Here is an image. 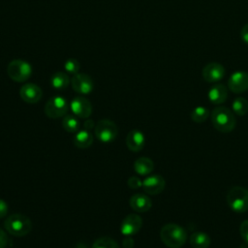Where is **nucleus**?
Instances as JSON below:
<instances>
[{
	"label": "nucleus",
	"mask_w": 248,
	"mask_h": 248,
	"mask_svg": "<svg viewBox=\"0 0 248 248\" xmlns=\"http://www.w3.org/2000/svg\"><path fill=\"white\" fill-rule=\"evenodd\" d=\"M160 237L167 247L180 248L187 240V232L181 226L170 223L162 227L160 231Z\"/></svg>",
	"instance_id": "obj_1"
},
{
	"label": "nucleus",
	"mask_w": 248,
	"mask_h": 248,
	"mask_svg": "<svg viewBox=\"0 0 248 248\" xmlns=\"http://www.w3.org/2000/svg\"><path fill=\"white\" fill-rule=\"evenodd\" d=\"M211 122L214 128L221 133L232 132L236 125L233 112L227 107H217L211 112Z\"/></svg>",
	"instance_id": "obj_2"
},
{
	"label": "nucleus",
	"mask_w": 248,
	"mask_h": 248,
	"mask_svg": "<svg viewBox=\"0 0 248 248\" xmlns=\"http://www.w3.org/2000/svg\"><path fill=\"white\" fill-rule=\"evenodd\" d=\"M4 228L14 236H24L31 232L32 222L21 213H14L4 221Z\"/></svg>",
	"instance_id": "obj_3"
},
{
	"label": "nucleus",
	"mask_w": 248,
	"mask_h": 248,
	"mask_svg": "<svg viewBox=\"0 0 248 248\" xmlns=\"http://www.w3.org/2000/svg\"><path fill=\"white\" fill-rule=\"evenodd\" d=\"M227 202L235 213H243L248 210V190L241 186H233L227 193Z\"/></svg>",
	"instance_id": "obj_4"
},
{
	"label": "nucleus",
	"mask_w": 248,
	"mask_h": 248,
	"mask_svg": "<svg viewBox=\"0 0 248 248\" xmlns=\"http://www.w3.org/2000/svg\"><path fill=\"white\" fill-rule=\"evenodd\" d=\"M7 74L14 81L23 82L30 78L32 74V67L24 60L15 59L9 63L7 67Z\"/></svg>",
	"instance_id": "obj_5"
},
{
	"label": "nucleus",
	"mask_w": 248,
	"mask_h": 248,
	"mask_svg": "<svg viewBox=\"0 0 248 248\" xmlns=\"http://www.w3.org/2000/svg\"><path fill=\"white\" fill-rule=\"evenodd\" d=\"M94 134L101 142L109 143L116 139L118 128L113 121L109 119H101L95 125Z\"/></svg>",
	"instance_id": "obj_6"
},
{
	"label": "nucleus",
	"mask_w": 248,
	"mask_h": 248,
	"mask_svg": "<svg viewBox=\"0 0 248 248\" xmlns=\"http://www.w3.org/2000/svg\"><path fill=\"white\" fill-rule=\"evenodd\" d=\"M68 111V103L62 96L50 98L45 106V113L49 118H59L65 116Z\"/></svg>",
	"instance_id": "obj_7"
},
{
	"label": "nucleus",
	"mask_w": 248,
	"mask_h": 248,
	"mask_svg": "<svg viewBox=\"0 0 248 248\" xmlns=\"http://www.w3.org/2000/svg\"><path fill=\"white\" fill-rule=\"evenodd\" d=\"M142 226V219L138 214L127 215L120 225V232L125 236H132L136 234Z\"/></svg>",
	"instance_id": "obj_8"
},
{
	"label": "nucleus",
	"mask_w": 248,
	"mask_h": 248,
	"mask_svg": "<svg viewBox=\"0 0 248 248\" xmlns=\"http://www.w3.org/2000/svg\"><path fill=\"white\" fill-rule=\"evenodd\" d=\"M71 85L74 91L79 94H89L93 90L92 78L83 73H78L71 78Z\"/></svg>",
	"instance_id": "obj_9"
},
{
	"label": "nucleus",
	"mask_w": 248,
	"mask_h": 248,
	"mask_svg": "<svg viewBox=\"0 0 248 248\" xmlns=\"http://www.w3.org/2000/svg\"><path fill=\"white\" fill-rule=\"evenodd\" d=\"M71 110L74 115L79 118H87L92 113V105L90 101L84 97H75L70 104Z\"/></svg>",
	"instance_id": "obj_10"
},
{
	"label": "nucleus",
	"mask_w": 248,
	"mask_h": 248,
	"mask_svg": "<svg viewBox=\"0 0 248 248\" xmlns=\"http://www.w3.org/2000/svg\"><path fill=\"white\" fill-rule=\"evenodd\" d=\"M228 87L233 93H242L248 90V73L236 71L231 75L228 80Z\"/></svg>",
	"instance_id": "obj_11"
},
{
	"label": "nucleus",
	"mask_w": 248,
	"mask_h": 248,
	"mask_svg": "<svg viewBox=\"0 0 248 248\" xmlns=\"http://www.w3.org/2000/svg\"><path fill=\"white\" fill-rule=\"evenodd\" d=\"M166 186V181L164 177L160 174L148 175L142 181V188L144 192L148 195H157L163 192Z\"/></svg>",
	"instance_id": "obj_12"
},
{
	"label": "nucleus",
	"mask_w": 248,
	"mask_h": 248,
	"mask_svg": "<svg viewBox=\"0 0 248 248\" xmlns=\"http://www.w3.org/2000/svg\"><path fill=\"white\" fill-rule=\"evenodd\" d=\"M202 75L206 82H217L224 78L225 68L220 63L211 62L204 66Z\"/></svg>",
	"instance_id": "obj_13"
},
{
	"label": "nucleus",
	"mask_w": 248,
	"mask_h": 248,
	"mask_svg": "<svg viewBox=\"0 0 248 248\" xmlns=\"http://www.w3.org/2000/svg\"><path fill=\"white\" fill-rule=\"evenodd\" d=\"M19 96L25 103L36 104L41 100L43 91L35 83H26L20 87Z\"/></svg>",
	"instance_id": "obj_14"
},
{
	"label": "nucleus",
	"mask_w": 248,
	"mask_h": 248,
	"mask_svg": "<svg viewBox=\"0 0 248 248\" xmlns=\"http://www.w3.org/2000/svg\"><path fill=\"white\" fill-rule=\"evenodd\" d=\"M145 143V138L141 131L138 129L131 130L126 137V145L133 152L140 151Z\"/></svg>",
	"instance_id": "obj_15"
},
{
	"label": "nucleus",
	"mask_w": 248,
	"mask_h": 248,
	"mask_svg": "<svg viewBox=\"0 0 248 248\" xmlns=\"http://www.w3.org/2000/svg\"><path fill=\"white\" fill-rule=\"evenodd\" d=\"M131 208L139 213L148 211L152 206V202L150 198L144 194H135L130 198L129 201Z\"/></svg>",
	"instance_id": "obj_16"
},
{
	"label": "nucleus",
	"mask_w": 248,
	"mask_h": 248,
	"mask_svg": "<svg viewBox=\"0 0 248 248\" xmlns=\"http://www.w3.org/2000/svg\"><path fill=\"white\" fill-rule=\"evenodd\" d=\"M209 101L214 105L223 104L228 98V89L224 84L218 83L210 87L207 93Z\"/></svg>",
	"instance_id": "obj_17"
},
{
	"label": "nucleus",
	"mask_w": 248,
	"mask_h": 248,
	"mask_svg": "<svg viewBox=\"0 0 248 248\" xmlns=\"http://www.w3.org/2000/svg\"><path fill=\"white\" fill-rule=\"evenodd\" d=\"M73 142L78 148L85 149V148H88L89 146H91V144L93 143V136L86 129L79 130L76 133V135L73 139Z\"/></svg>",
	"instance_id": "obj_18"
},
{
	"label": "nucleus",
	"mask_w": 248,
	"mask_h": 248,
	"mask_svg": "<svg viewBox=\"0 0 248 248\" xmlns=\"http://www.w3.org/2000/svg\"><path fill=\"white\" fill-rule=\"evenodd\" d=\"M154 169L153 161L148 157H140L134 162V170L140 175H147Z\"/></svg>",
	"instance_id": "obj_19"
},
{
	"label": "nucleus",
	"mask_w": 248,
	"mask_h": 248,
	"mask_svg": "<svg viewBox=\"0 0 248 248\" xmlns=\"http://www.w3.org/2000/svg\"><path fill=\"white\" fill-rule=\"evenodd\" d=\"M210 242L209 235L202 232H196L190 236V244L193 248H208Z\"/></svg>",
	"instance_id": "obj_20"
},
{
	"label": "nucleus",
	"mask_w": 248,
	"mask_h": 248,
	"mask_svg": "<svg viewBox=\"0 0 248 248\" xmlns=\"http://www.w3.org/2000/svg\"><path fill=\"white\" fill-rule=\"evenodd\" d=\"M71 82L68 75L64 72H56L50 78V84L56 90H63L68 87Z\"/></svg>",
	"instance_id": "obj_21"
},
{
	"label": "nucleus",
	"mask_w": 248,
	"mask_h": 248,
	"mask_svg": "<svg viewBox=\"0 0 248 248\" xmlns=\"http://www.w3.org/2000/svg\"><path fill=\"white\" fill-rule=\"evenodd\" d=\"M62 126L64 130L69 133H77L79 131L80 123L76 115L66 114L62 120Z\"/></svg>",
	"instance_id": "obj_22"
},
{
	"label": "nucleus",
	"mask_w": 248,
	"mask_h": 248,
	"mask_svg": "<svg viewBox=\"0 0 248 248\" xmlns=\"http://www.w3.org/2000/svg\"><path fill=\"white\" fill-rule=\"evenodd\" d=\"M232 108L237 115H245L248 112V101L243 97H237L233 100Z\"/></svg>",
	"instance_id": "obj_23"
},
{
	"label": "nucleus",
	"mask_w": 248,
	"mask_h": 248,
	"mask_svg": "<svg viewBox=\"0 0 248 248\" xmlns=\"http://www.w3.org/2000/svg\"><path fill=\"white\" fill-rule=\"evenodd\" d=\"M92 248H120V246L111 237L103 236L94 241Z\"/></svg>",
	"instance_id": "obj_24"
},
{
	"label": "nucleus",
	"mask_w": 248,
	"mask_h": 248,
	"mask_svg": "<svg viewBox=\"0 0 248 248\" xmlns=\"http://www.w3.org/2000/svg\"><path fill=\"white\" fill-rule=\"evenodd\" d=\"M209 116V111L204 107H197L191 112V119L194 122L202 123L204 122Z\"/></svg>",
	"instance_id": "obj_25"
},
{
	"label": "nucleus",
	"mask_w": 248,
	"mask_h": 248,
	"mask_svg": "<svg viewBox=\"0 0 248 248\" xmlns=\"http://www.w3.org/2000/svg\"><path fill=\"white\" fill-rule=\"evenodd\" d=\"M64 69L70 73V74H78L79 69H80V64L79 62L77 60V59H74V58H70L68 59L65 64H64Z\"/></svg>",
	"instance_id": "obj_26"
},
{
	"label": "nucleus",
	"mask_w": 248,
	"mask_h": 248,
	"mask_svg": "<svg viewBox=\"0 0 248 248\" xmlns=\"http://www.w3.org/2000/svg\"><path fill=\"white\" fill-rule=\"evenodd\" d=\"M239 232L241 235V238L244 240L246 244H248V219L244 220L239 227Z\"/></svg>",
	"instance_id": "obj_27"
},
{
	"label": "nucleus",
	"mask_w": 248,
	"mask_h": 248,
	"mask_svg": "<svg viewBox=\"0 0 248 248\" xmlns=\"http://www.w3.org/2000/svg\"><path fill=\"white\" fill-rule=\"evenodd\" d=\"M127 184L131 189H138L140 187H142V181L137 176H131L128 179Z\"/></svg>",
	"instance_id": "obj_28"
},
{
	"label": "nucleus",
	"mask_w": 248,
	"mask_h": 248,
	"mask_svg": "<svg viewBox=\"0 0 248 248\" xmlns=\"http://www.w3.org/2000/svg\"><path fill=\"white\" fill-rule=\"evenodd\" d=\"M8 210H9V207L7 202L4 200L0 199V218L5 217L8 214Z\"/></svg>",
	"instance_id": "obj_29"
},
{
	"label": "nucleus",
	"mask_w": 248,
	"mask_h": 248,
	"mask_svg": "<svg viewBox=\"0 0 248 248\" xmlns=\"http://www.w3.org/2000/svg\"><path fill=\"white\" fill-rule=\"evenodd\" d=\"M7 244H8L7 233L0 229V248H6Z\"/></svg>",
	"instance_id": "obj_30"
},
{
	"label": "nucleus",
	"mask_w": 248,
	"mask_h": 248,
	"mask_svg": "<svg viewBox=\"0 0 248 248\" xmlns=\"http://www.w3.org/2000/svg\"><path fill=\"white\" fill-rule=\"evenodd\" d=\"M240 38H241V40H242L245 44L248 45V23H246V24L242 27V29H241V31H240Z\"/></svg>",
	"instance_id": "obj_31"
},
{
	"label": "nucleus",
	"mask_w": 248,
	"mask_h": 248,
	"mask_svg": "<svg viewBox=\"0 0 248 248\" xmlns=\"http://www.w3.org/2000/svg\"><path fill=\"white\" fill-rule=\"evenodd\" d=\"M123 247L124 248H133L134 246V240L131 236H125V238L123 239Z\"/></svg>",
	"instance_id": "obj_32"
},
{
	"label": "nucleus",
	"mask_w": 248,
	"mask_h": 248,
	"mask_svg": "<svg viewBox=\"0 0 248 248\" xmlns=\"http://www.w3.org/2000/svg\"><path fill=\"white\" fill-rule=\"evenodd\" d=\"M95 122L92 120V119H87L85 120V122L83 123V126H84V129L86 130H89L91 128H95Z\"/></svg>",
	"instance_id": "obj_33"
}]
</instances>
